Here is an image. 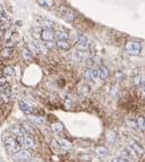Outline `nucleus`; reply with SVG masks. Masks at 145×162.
Wrapping results in <instances>:
<instances>
[{
	"instance_id": "obj_1",
	"label": "nucleus",
	"mask_w": 145,
	"mask_h": 162,
	"mask_svg": "<svg viewBox=\"0 0 145 162\" xmlns=\"http://www.w3.org/2000/svg\"><path fill=\"white\" fill-rule=\"evenodd\" d=\"M141 50H142V46L138 41H134V40H129L126 44V52L129 54V55H139L141 54Z\"/></svg>"
},
{
	"instance_id": "obj_2",
	"label": "nucleus",
	"mask_w": 145,
	"mask_h": 162,
	"mask_svg": "<svg viewBox=\"0 0 145 162\" xmlns=\"http://www.w3.org/2000/svg\"><path fill=\"white\" fill-rule=\"evenodd\" d=\"M5 146H6L7 151L10 154H15L16 152H19L21 149V145L19 144V142L16 141V138L14 137H8L5 141Z\"/></svg>"
},
{
	"instance_id": "obj_3",
	"label": "nucleus",
	"mask_w": 145,
	"mask_h": 162,
	"mask_svg": "<svg viewBox=\"0 0 145 162\" xmlns=\"http://www.w3.org/2000/svg\"><path fill=\"white\" fill-rule=\"evenodd\" d=\"M32 158V153L29 149H19V152H16L15 154H13V159L15 161H28Z\"/></svg>"
},
{
	"instance_id": "obj_4",
	"label": "nucleus",
	"mask_w": 145,
	"mask_h": 162,
	"mask_svg": "<svg viewBox=\"0 0 145 162\" xmlns=\"http://www.w3.org/2000/svg\"><path fill=\"white\" fill-rule=\"evenodd\" d=\"M16 141L19 142V144L21 146H24L25 149H32V147H34V141L32 139L31 137L21 136V137H17Z\"/></svg>"
},
{
	"instance_id": "obj_5",
	"label": "nucleus",
	"mask_w": 145,
	"mask_h": 162,
	"mask_svg": "<svg viewBox=\"0 0 145 162\" xmlns=\"http://www.w3.org/2000/svg\"><path fill=\"white\" fill-rule=\"evenodd\" d=\"M0 94L4 97L5 102H9L10 97H12V88H10V86L8 84H5L4 86H1L0 87Z\"/></svg>"
},
{
	"instance_id": "obj_6",
	"label": "nucleus",
	"mask_w": 145,
	"mask_h": 162,
	"mask_svg": "<svg viewBox=\"0 0 145 162\" xmlns=\"http://www.w3.org/2000/svg\"><path fill=\"white\" fill-rule=\"evenodd\" d=\"M19 109L23 111L24 113H26V114H30V115H31L33 113H36V109H34L32 105H30L29 103L24 102V101H19Z\"/></svg>"
},
{
	"instance_id": "obj_7",
	"label": "nucleus",
	"mask_w": 145,
	"mask_h": 162,
	"mask_svg": "<svg viewBox=\"0 0 145 162\" xmlns=\"http://www.w3.org/2000/svg\"><path fill=\"white\" fill-rule=\"evenodd\" d=\"M61 15H62V17H63L64 20L66 21V22H72V21H74L76 18V15L74 13L69 9V8H61Z\"/></svg>"
},
{
	"instance_id": "obj_8",
	"label": "nucleus",
	"mask_w": 145,
	"mask_h": 162,
	"mask_svg": "<svg viewBox=\"0 0 145 162\" xmlns=\"http://www.w3.org/2000/svg\"><path fill=\"white\" fill-rule=\"evenodd\" d=\"M40 38L44 40V41H46V42H51L54 40V38H55V36H54V32L51 30L44 29V30H41Z\"/></svg>"
},
{
	"instance_id": "obj_9",
	"label": "nucleus",
	"mask_w": 145,
	"mask_h": 162,
	"mask_svg": "<svg viewBox=\"0 0 145 162\" xmlns=\"http://www.w3.org/2000/svg\"><path fill=\"white\" fill-rule=\"evenodd\" d=\"M55 142L57 143V145L63 149H72V143L68 141V139H64V138H56Z\"/></svg>"
},
{
	"instance_id": "obj_10",
	"label": "nucleus",
	"mask_w": 145,
	"mask_h": 162,
	"mask_svg": "<svg viewBox=\"0 0 145 162\" xmlns=\"http://www.w3.org/2000/svg\"><path fill=\"white\" fill-rule=\"evenodd\" d=\"M85 77L86 79H89V80H97L100 78L98 77V70L96 69H89L87 71L85 72Z\"/></svg>"
},
{
	"instance_id": "obj_11",
	"label": "nucleus",
	"mask_w": 145,
	"mask_h": 162,
	"mask_svg": "<svg viewBox=\"0 0 145 162\" xmlns=\"http://www.w3.org/2000/svg\"><path fill=\"white\" fill-rule=\"evenodd\" d=\"M37 21L39 22V24H41V25L44 26L45 29L51 30V27L54 26V22L51 21V20H48V18H45V17H38Z\"/></svg>"
},
{
	"instance_id": "obj_12",
	"label": "nucleus",
	"mask_w": 145,
	"mask_h": 162,
	"mask_svg": "<svg viewBox=\"0 0 145 162\" xmlns=\"http://www.w3.org/2000/svg\"><path fill=\"white\" fill-rule=\"evenodd\" d=\"M10 131H12V134H14L16 137L25 136L24 130L22 129V127H21V126H17V124H13V126L10 127Z\"/></svg>"
},
{
	"instance_id": "obj_13",
	"label": "nucleus",
	"mask_w": 145,
	"mask_h": 162,
	"mask_svg": "<svg viewBox=\"0 0 145 162\" xmlns=\"http://www.w3.org/2000/svg\"><path fill=\"white\" fill-rule=\"evenodd\" d=\"M129 147L135 152V154L136 155H142L143 153H144V149H143V147L141 146V145H138L137 143L135 142H130L129 143Z\"/></svg>"
},
{
	"instance_id": "obj_14",
	"label": "nucleus",
	"mask_w": 145,
	"mask_h": 162,
	"mask_svg": "<svg viewBox=\"0 0 145 162\" xmlns=\"http://www.w3.org/2000/svg\"><path fill=\"white\" fill-rule=\"evenodd\" d=\"M95 153H96V155L100 156V158H106L109 155V151H107L106 147H104V146H98V147H96L95 149Z\"/></svg>"
},
{
	"instance_id": "obj_15",
	"label": "nucleus",
	"mask_w": 145,
	"mask_h": 162,
	"mask_svg": "<svg viewBox=\"0 0 145 162\" xmlns=\"http://www.w3.org/2000/svg\"><path fill=\"white\" fill-rule=\"evenodd\" d=\"M29 121L32 123H34V124H38V126H42L45 123V119L41 117H38V115H29Z\"/></svg>"
},
{
	"instance_id": "obj_16",
	"label": "nucleus",
	"mask_w": 145,
	"mask_h": 162,
	"mask_svg": "<svg viewBox=\"0 0 145 162\" xmlns=\"http://www.w3.org/2000/svg\"><path fill=\"white\" fill-rule=\"evenodd\" d=\"M56 46L57 48H59L62 50H68V49H70V47H71L69 40H57Z\"/></svg>"
},
{
	"instance_id": "obj_17",
	"label": "nucleus",
	"mask_w": 145,
	"mask_h": 162,
	"mask_svg": "<svg viewBox=\"0 0 145 162\" xmlns=\"http://www.w3.org/2000/svg\"><path fill=\"white\" fill-rule=\"evenodd\" d=\"M21 127H22V129L24 130V132H25V134H29V135H34V129H33V127L31 126V123L23 122Z\"/></svg>"
},
{
	"instance_id": "obj_18",
	"label": "nucleus",
	"mask_w": 145,
	"mask_h": 162,
	"mask_svg": "<svg viewBox=\"0 0 145 162\" xmlns=\"http://www.w3.org/2000/svg\"><path fill=\"white\" fill-rule=\"evenodd\" d=\"M54 36L57 40H69V34L65 32V31H61V30H57L56 32H54Z\"/></svg>"
},
{
	"instance_id": "obj_19",
	"label": "nucleus",
	"mask_w": 145,
	"mask_h": 162,
	"mask_svg": "<svg viewBox=\"0 0 145 162\" xmlns=\"http://www.w3.org/2000/svg\"><path fill=\"white\" fill-rule=\"evenodd\" d=\"M37 2L41 7H44V8H51L55 5L54 0H37Z\"/></svg>"
},
{
	"instance_id": "obj_20",
	"label": "nucleus",
	"mask_w": 145,
	"mask_h": 162,
	"mask_svg": "<svg viewBox=\"0 0 145 162\" xmlns=\"http://www.w3.org/2000/svg\"><path fill=\"white\" fill-rule=\"evenodd\" d=\"M12 54H13V48H12V47H5V48L1 49L0 56H1L2 58H7V57H9Z\"/></svg>"
},
{
	"instance_id": "obj_21",
	"label": "nucleus",
	"mask_w": 145,
	"mask_h": 162,
	"mask_svg": "<svg viewBox=\"0 0 145 162\" xmlns=\"http://www.w3.org/2000/svg\"><path fill=\"white\" fill-rule=\"evenodd\" d=\"M34 45L37 47V49H38V52H40L41 54H44V55H47V53H48V48H47V46L42 44V42H39V41H36L34 42Z\"/></svg>"
},
{
	"instance_id": "obj_22",
	"label": "nucleus",
	"mask_w": 145,
	"mask_h": 162,
	"mask_svg": "<svg viewBox=\"0 0 145 162\" xmlns=\"http://www.w3.org/2000/svg\"><path fill=\"white\" fill-rule=\"evenodd\" d=\"M78 45H81V46H89V40L88 38L86 37V36H83V34H79V37H78Z\"/></svg>"
},
{
	"instance_id": "obj_23",
	"label": "nucleus",
	"mask_w": 145,
	"mask_h": 162,
	"mask_svg": "<svg viewBox=\"0 0 145 162\" xmlns=\"http://www.w3.org/2000/svg\"><path fill=\"white\" fill-rule=\"evenodd\" d=\"M107 75H109V72H107V69L105 66H101L100 69H98V77L101 79H106Z\"/></svg>"
},
{
	"instance_id": "obj_24",
	"label": "nucleus",
	"mask_w": 145,
	"mask_h": 162,
	"mask_svg": "<svg viewBox=\"0 0 145 162\" xmlns=\"http://www.w3.org/2000/svg\"><path fill=\"white\" fill-rule=\"evenodd\" d=\"M115 138H117V135H115V132L114 131H107L106 132V141L107 143H110V144H112V143L115 142Z\"/></svg>"
},
{
	"instance_id": "obj_25",
	"label": "nucleus",
	"mask_w": 145,
	"mask_h": 162,
	"mask_svg": "<svg viewBox=\"0 0 145 162\" xmlns=\"http://www.w3.org/2000/svg\"><path fill=\"white\" fill-rule=\"evenodd\" d=\"M63 129H64V127L62 123H54V124H51V130H53L54 132H56V134L62 132Z\"/></svg>"
},
{
	"instance_id": "obj_26",
	"label": "nucleus",
	"mask_w": 145,
	"mask_h": 162,
	"mask_svg": "<svg viewBox=\"0 0 145 162\" xmlns=\"http://www.w3.org/2000/svg\"><path fill=\"white\" fill-rule=\"evenodd\" d=\"M121 159H123V160H126L127 162H130L132 161V154L129 153V151L128 149H123L122 152H121V156H120Z\"/></svg>"
},
{
	"instance_id": "obj_27",
	"label": "nucleus",
	"mask_w": 145,
	"mask_h": 162,
	"mask_svg": "<svg viewBox=\"0 0 145 162\" xmlns=\"http://www.w3.org/2000/svg\"><path fill=\"white\" fill-rule=\"evenodd\" d=\"M26 49L31 53L32 55H33V54H37V53H39L38 49H37V47H36V45H34V42H29V44L26 45Z\"/></svg>"
},
{
	"instance_id": "obj_28",
	"label": "nucleus",
	"mask_w": 145,
	"mask_h": 162,
	"mask_svg": "<svg viewBox=\"0 0 145 162\" xmlns=\"http://www.w3.org/2000/svg\"><path fill=\"white\" fill-rule=\"evenodd\" d=\"M14 73H15V70H14L13 66H6L4 69V75L5 77H10V75H13Z\"/></svg>"
},
{
	"instance_id": "obj_29",
	"label": "nucleus",
	"mask_w": 145,
	"mask_h": 162,
	"mask_svg": "<svg viewBox=\"0 0 145 162\" xmlns=\"http://www.w3.org/2000/svg\"><path fill=\"white\" fill-rule=\"evenodd\" d=\"M22 57L25 59V61H29V62H30V61H32V58H33V55H32L28 49H24V50L22 52Z\"/></svg>"
},
{
	"instance_id": "obj_30",
	"label": "nucleus",
	"mask_w": 145,
	"mask_h": 162,
	"mask_svg": "<svg viewBox=\"0 0 145 162\" xmlns=\"http://www.w3.org/2000/svg\"><path fill=\"white\" fill-rule=\"evenodd\" d=\"M137 126H138L139 129L145 130V119L144 118H139L137 120Z\"/></svg>"
},
{
	"instance_id": "obj_31",
	"label": "nucleus",
	"mask_w": 145,
	"mask_h": 162,
	"mask_svg": "<svg viewBox=\"0 0 145 162\" xmlns=\"http://www.w3.org/2000/svg\"><path fill=\"white\" fill-rule=\"evenodd\" d=\"M128 123H129V127H132V128H134V129H137V128H138L137 122H135V121H132V120H130Z\"/></svg>"
},
{
	"instance_id": "obj_32",
	"label": "nucleus",
	"mask_w": 145,
	"mask_h": 162,
	"mask_svg": "<svg viewBox=\"0 0 145 162\" xmlns=\"http://www.w3.org/2000/svg\"><path fill=\"white\" fill-rule=\"evenodd\" d=\"M4 34H5V39L6 40H9L10 37H12V32H10V31H7V32H5Z\"/></svg>"
},
{
	"instance_id": "obj_33",
	"label": "nucleus",
	"mask_w": 145,
	"mask_h": 162,
	"mask_svg": "<svg viewBox=\"0 0 145 162\" xmlns=\"http://www.w3.org/2000/svg\"><path fill=\"white\" fill-rule=\"evenodd\" d=\"M112 162H127L126 160H123V159H121V158H114Z\"/></svg>"
},
{
	"instance_id": "obj_34",
	"label": "nucleus",
	"mask_w": 145,
	"mask_h": 162,
	"mask_svg": "<svg viewBox=\"0 0 145 162\" xmlns=\"http://www.w3.org/2000/svg\"><path fill=\"white\" fill-rule=\"evenodd\" d=\"M139 84H141V88H142V89H143V91L145 92V80H141Z\"/></svg>"
},
{
	"instance_id": "obj_35",
	"label": "nucleus",
	"mask_w": 145,
	"mask_h": 162,
	"mask_svg": "<svg viewBox=\"0 0 145 162\" xmlns=\"http://www.w3.org/2000/svg\"><path fill=\"white\" fill-rule=\"evenodd\" d=\"M7 84V80L5 78H1L0 79V87H1V86H4V84Z\"/></svg>"
},
{
	"instance_id": "obj_36",
	"label": "nucleus",
	"mask_w": 145,
	"mask_h": 162,
	"mask_svg": "<svg viewBox=\"0 0 145 162\" xmlns=\"http://www.w3.org/2000/svg\"><path fill=\"white\" fill-rule=\"evenodd\" d=\"M80 159H83V160H90V156L89 155H82V156H80Z\"/></svg>"
},
{
	"instance_id": "obj_37",
	"label": "nucleus",
	"mask_w": 145,
	"mask_h": 162,
	"mask_svg": "<svg viewBox=\"0 0 145 162\" xmlns=\"http://www.w3.org/2000/svg\"><path fill=\"white\" fill-rule=\"evenodd\" d=\"M2 36H4V32H2V31H0V39H1V37H2Z\"/></svg>"
},
{
	"instance_id": "obj_38",
	"label": "nucleus",
	"mask_w": 145,
	"mask_h": 162,
	"mask_svg": "<svg viewBox=\"0 0 145 162\" xmlns=\"http://www.w3.org/2000/svg\"><path fill=\"white\" fill-rule=\"evenodd\" d=\"M0 162H2V159H1V158H0Z\"/></svg>"
}]
</instances>
